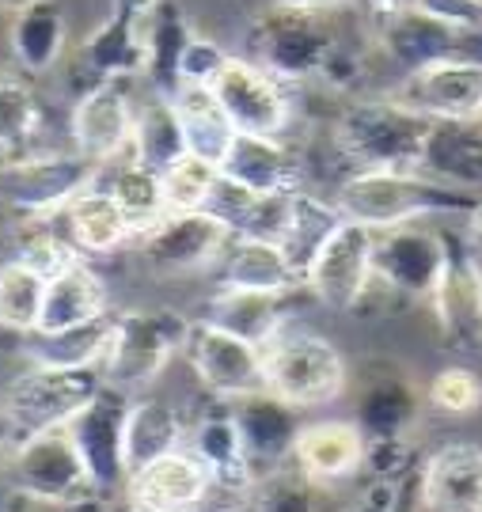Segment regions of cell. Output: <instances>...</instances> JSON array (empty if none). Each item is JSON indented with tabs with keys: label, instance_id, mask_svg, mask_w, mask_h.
I'll return each instance as SVG.
<instances>
[{
	"label": "cell",
	"instance_id": "obj_54",
	"mask_svg": "<svg viewBox=\"0 0 482 512\" xmlns=\"http://www.w3.org/2000/svg\"><path fill=\"white\" fill-rule=\"evenodd\" d=\"M27 4H35V0H0V12H19Z\"/></svg>",
	"mask_w": 482,
	"mask_h": 512
},
{
	"label": "cell",
	"instance_id": "obj_49",
	"mask_svg": "<svg viewBox=\"0 0 482 512\" xmlns=\"http://www.w3.org/2000/svg\"><path fill=\"white\" fill-rule=\"evenodd\" d=\"M357 4H361V12H365V19H369L372 35H376V31L388 27L391 19L403 16L414 0H357Z\"/></svg>",
	"mask_w": 482,
	"mask_h": 512
},
{
	"label": "cell",
	"instance_id": "obj_48",
	"mask_svg": "<svg viewBox=\"0 0 482 512\" xmlns=\"http://www.w3.org/2000/svg\"><path fill=\"white\" fill-rule=\"evenodd\" d=\"M414 4L426 8L429 16L464 27V31H482V8H475L471 0H414Z\"/></svg>",
	"mask_w": 482,
	"mask_h": 512
},
{
	"label": "cell",
	"instance_id": "obj_36",
	"mask_svg": "<svg viewBox=\"0 0 482 512\" xmlns=\"http://www.w3.org/2000/svg\"><path fill=\"white\" fill-rule=\"evenodd\" d=\"M133 160L164 175L175 160L186 156L183 118L171 95L152 92L149 99L137 103V122H133Z\"/></svg>",
	"mask_w": 482,
	"mask_h": 512
},
{
	"label": "cell",
	"instance_id": "obj_23",
	"mask_svg": "<svg viewBox=\"0 0 482 512\" xmlns=\"http://www.w3.org/2000/svg\"><path fill=\"white\" fill-rule=\"evenodd\" d=\"M221 175L247 186L255 194H297L304 190V164L281 137H259V133H236L221 164Z\"/></svg>",
	"mask_w": 482,
	"mask_h": 512
},
{
	"label": "cell",
	"instance_id": "obj_2",
	"mask_svg": "<svg viewBox=\"0 0 482 512\" xmlns=\"http://www.w3.org/2000/svg\"><path fill=\"white\" fill-rule=\"evenodd\" d=\"M429 126L433 118L410 110L395 95L353 99L334 122V145L353 164V171H365V167L418 171Z\"/></svg>",
	"mask_w": 482,
	"mask_h": 512
},
{
	"label": "cell",
	"instance_id": "obj_37",
	"mask_svg": "<svg viewBox=\"0 0 482 512\" xmlns=\"http://www.w3.org/2000/svg\"><path fill=\"white\" fill-rule=\"evenodd\" d=\"M353 421L369 440L407 437L418 421V391L403 376H376L361 391Z\"/></svg>",
	"mask_w": 482,
	"mask_h": 512
},
{
	"label": "cell",
	"instance_id": "obj_39",
	"mask_svg": "<svg viewBox=\"0 0 482 512\" xmlns=\"http://www.w3.org/2000/svg\"><path fill=\"white\" fill-rule=\"evenodd\" d=\"M198 35L183 16V8L175 0H160L156 16L149 23V76L152 92L175 95L179 92V61H183L186 42Z\"/></svg>",
	"mask_w": 482,
	"mask_h": 512
},
{
	"label": "cell",
	"instance_id": "obj_8",
	"mask_svg": "<svg viewBox=\"0 0 482 512\" xmlns=\"http://www.w3.org/2000/svg\"><path fill=\"white\" fill-rule=\"evenodd\" d=\"M334 50V35L316 12L274 8L262 12L247 31V57L285 84H300L323 73V61Z\"/></svg>",
	"mask_w": 482,
	"mask_h": 512
},
{
	"label": "cell",
	"instance_id": "obj_10",
	"mask_svg": "<svg viewBox=\"0 0 482 512\" xmlns=\"http://www.w3.org/2000/svg\"><path fill=\"white\" fill-rule=\"evenodd\" d=\"M228 243H232V228L221 224L213 213L198 209V213H167L164 220H156L137 239V251L145 258L149 274L175 281V277L217 270Z\"/></svg>",
	"mask_w": 482,
	"mask_h": 512
},
{
	"label": "cell",
	"instance_id": "obj_44",
	"mask_svg": "<svg viewBox=\"0 0 482 512\" xmlns=\"http://www.w3.org/2000/svg\"><path fill=\"white\" fill-rule=\"evenodd\" d=\"M16 258L19 262H27L31 270H38L42 277H54L84 255L69 243L65 232H54L50 220H27V228H23V236H19Z\"/></svg>",
	"mask_w": 482,
	"mask_h": 512
},
{
	"label": "cell",
	"instance_id": "obj_18",
	"mask_svg": "<svg viewBox=\"0 0 482 512\" xmlns=\"http://www.w3.org/2000/svg\"><path fill=\"white\" fill-rule=\"evenodd\" d=\"M126 509L130 512H190L205 509V501L213 497V475L205 467L198 452L183 444L167 456L152 459L149 467L133 471L126 478Z\"/></svg>",
	"mask_w": 482,
	"mask_h": 512
},
{
	"label": "cell",
	"instance_id": "obj_25",
	"mask_svg": "<svg viewBox=\"0 0 482 512\" xmlns=\"http://www.w3.org/2000/svg\"><path fill=\"white\" fill-rule=\"evenodd\" d=\"M190 448L198 452L209 475H213V490L221 494H251L255 490V471H251V459L243 452V437L232 418V406L217 403L213 410H205L194 433H190Z\"/></svg>",
	"mask_w": 482,
	"mask_h": 512
},
{
	"label": "cell",
	"instance_id": "obj_15",
	"mask_svg": "<svg viewBox=\"0 0 482 512\" xmlns=\"http://www.w3.org/2000/svg\"><path fill=\"white\" fill-rule=\"evenodd\" d=\"M372 247H376L372 228L357 220H342L331 239L319 247L316 262L308 266V277H304L308 293L327 311H357L372 281Z\"/></svg>",
	"mask_w": 482,
	"mask_h": 512
},
{
	"label": "cell",
	"instance_id": "obj_22",
	"mask_svg": "<svg viewBox=\"0 0 482 512\" xmlns=\"http://www.w3.org/2000/svg\"><path fill=\"white\" fill-rule=\"evenodd\" d=\"M426 512H482V448L471 440L441 444L422 467Z\"/></svg>",
	"mask_w": 482,
	"mask_h": 512
},
{
	"label": "cell",
	"instance_id": "obj_5",
	"mask_svg": "<svg viewBox=\"0 0 482 512\" xmlns=\"http://www.w3.org/2000/svg\"><path fill=\"white\" fill-rule=\"evenodd\" d=\"M99 164L80 152H19L0 156V209H12L23 220H54L95 186Z\"/></svg>",
	"mask_w": 482,
	"mask_h": 512
},
{
	"label": "cell",
	"instance_id": "obj_6",
	"mask_svg": "<svg viewBox=\"0 0 482 512\" xmlns=\"http://www.w3.org/2000/svg\"><path fill=\"white\" fill-rule=\"evenodd\" d=\"M107 387L103 368H42L27 365L0 391V406L19 437L61 429Z\"/></svg>",
	"mask_w": 482,
	"mask_h": 512
},
{
	"label": "cell",
	"instance_id": "obj_41",
	"mask_svg": "<svg viewBox=\"0 0 482 512\" xmlns=\"http://www.w3.org/2000/svg\"><path fill=\"white\" fill-rule=\"evenodd\" d=\"M42 129L35 88L19 73H0V156L31 152Z\"/></svg>",
	"mask_w": 482,
	"mask_h": 512
},
{
	"label": "cell",
	"instance_id": "obj_3",
	"mask_svg": "<svg viewBox=\"0 0 482 512\" xmlns=\"http://www.w3.org/2000/svg\"><path fill=\"white\" fill-rule=\"evenodd\" d=\"M262 365H266V391H274L297 410L334 403L350 384V365L338 346L304 327L278 330L262 346Z\"/></svg>",
	"mask_w": 482,
	"mask_h": 512
},
{
	"label": "cell",
	"instance_id": "obj_29",
	"mask_svg": "<svg viewBox=\"0 0 482 512\" xmlns=\"http://www.w3.org/2000/svg\"><path fill=\"white\" fill-rule=\"evenodd\" d=\"M65 236L80 255H114L126 243H137V228L126 209L103 186H88L65 213Z\"/></svg>",
	"mask_w": 482,
	"mask_h": 512
},
{
	"label": "cell",
	"instance_id": "obj_19",
	"mask_svg": "<svg viewBox=\"0 0 482 512\" xmlns=\"http://www.w3.org/2000/svg\"><path fill=\"white\" fill-rule=\"evenodd\" d=\"M388 95L433 122H479L482 118V61H441L422 73H407Z\"/></svg>",
	"mask_w": 482,
	"mask_h": 512
},
{
	"label": "cell",
	"instance_id": "obj_40",
	"mask_svg": "<svg viewBox=\"0 0 482 512\" xmlns=\"http://www.w3.org/2000/svg\"><path fill=\"white\" fill-rule=\"evenodd\" d=\"M46 281L50 277H42L27 262H19V258H8L0 266V330H8L16 338L38 330L42 300H46Z\"/></svg>",
	"mask_w": 482,
	"mask_h": 512
},
{
	"label": "cell",
	"instance_id": "obj_50",
	"mask_svg": "<svg viewBox=\"0 0 482 512\" xmlns=\"http://www.w3.org/2000/svg\"><path fill=\"white\" fill-rule=\"evenodd\" d=\"M270 4L289 8V12H316V16H323V12H334V8H350L357 0H270Z\"/></svg>",
	"mask_w": 482,
	"mask_h": 512
},
{
	"label": "cell",
	"instance_id": "obj_53",
	"mask_svg": "<svg viewBox=\"0 0 482 512\" xmlns=\"http://www.w3.org/2000/svg\"><path fill=\"white\" fill-rule=\"evenodd\" d=\"M12 444H16V429H12V421H8L4 406H0V456H4Z\"/></svg>",
	"mask_w": 482,
	"mask_h": 512
},
{
	"label": "cell",
	"instance_id": "obj_56",
	"mask_svg": "<svg viewBox=\"0 0 482 512\" xmlns=\"http://www.w3.org/2000/svg\"><path fill=\"white\" fill-rule=\"evenodd\" d=\"M126 512H130V509H126Z\"/></svg>",
	"mask_w": 482,
	"mask_h": 512
},
{
	"label": "cell",
	"instance_id": "obj_12",
	"mask_svg": "<svg viewBox=\"0 0 482 512\" xmlns=\"http://www.w3.org/2000/svg\"><path fill=\"white\" fill-rule=\"evenodd\" d=\"M130 403V391L107 384L69 421V433H73L76 448L88 463V475H92L99 497L122 494L126 478H130V471H126V414H130Z\"/></svg>",
	"mask_w": 482,
	"mask_h": 512
},
{
	"label": "cell",
	"instance_id": "obj_38",
	"mask_svg": "<svg viewBox=\"0 0 482 512\" xmlns=\"http://www.w3.org/2000/svg\"><path fill=\"white\" fill-rule=\"evenodd\" d=\"M342 209L334 202H323L312 190H297L293 205H289V224H285V236H281V251L293 262V270L300 274V281L308 277V266L316 262L319 247L331 239V232L342 224Z\"/></svg>",
	"mask_w": 482,
	"mask_h": 512
},
{
	"label": "cell",
	"instance_id": "obj_24",
	"mask_svg": "<svg viewBox=\"0 0 482 512\" xmlns=\"http://www.w3.org/2000/svg\"><path fill=\"white\" fill-rule=\"evenodd\" d=\"M149 23L111 12L92 35L84 38L76 65L92 76V84L145 76V69H149Z\"/></svg>",
	"mask_w": 482,
	"mask_h": 512
},
{
	"label": "cell",
	"instance_id": "obj_28",
	"mask_svg": "<svg viewBox=\"0 0 482 512\" xmlns=\"http://www.w3.org/2000/svg\"><path fill=\"white\" fill-rule=\"evenodd\" d=\"M217 281L221 289H255V293H293L297 285H304L278 243L255 236H232L217 262Z\"/></svg>",
	"mask_w": 482,
	"mask_h": 512
},
{
	"label": "cell",
	"instance_id": "obj_1",
	"mask_svg": "<svg viewBox=\"0 0 482 512\" xmlns=\"http://www.w3.org/2000/svg\"><path fill=\"white\" fill-rule=\"evenodd\" d=\"M479 202L475 190H460L441 179H429L422 171H391V167H365L350 171L334 205L346 220H357L372 232L414 224L426 217H467Z\"/></svg>",
	"mask_w": 482,
	"mask_h": 512
},
{
	"label": "cell",
	"instance_id": "obj_16",
	"mask_svg": "<svg viewBox=\"0 0 482 512\" xmlns=\"http://www.w3.org/2000/svg\"><path fill=\"white\" fill-rule=\"evenodd\" d=\"M441 342L452 353H482V262L467 239L448 236V266L429 296Z\"/></svg>",
	"mask_w": 482,
	"mask_h": 512
},
{
	"label": "cell",
	"instance_id": "obj_51",
	"mask_svg": "<svg viewBox=\"0 0 482 512\" xmlns=\"http://www.w3.org/2000/svg\"><path fill=\"white\" fill-rule=\"evenodd\" d=\"M156 8H160V0H114L111 12H122V16H133L141 19V23H149L156 16Z\"/></svg>",
	"mask_w": 482,
	"mask_h": 512
},
{
	"label": "cell",
	"instance_id": "obj_34",
	"mask_svg": "<svg viewBox=\"0 0 482 512\" xmlns=\"http://www.w3.org/2000/svg\"><path fill=\"white\" fill-rule=\"evenodd\" d=\"M95 186H103L107 194H114V202L126 209V217H130L133 228H137V239L145 236L156 220L167 217L160 171L137 164L133 152H126L122 160H111V164L99 167Z\"/></svg>",
	"mask_w": 482,
	"mask_h": 512
},
{
	"label": "cell",
	"instance_id": "obj_47",
	"mask_svg": "<svg viewBox=\"0 0 482 512\" xmlns=\"http://www.w3.org/2000/svg\"><path fill=\"white\" fill-rule=\"evenodd\" d=\"M365 471L372 478H399L410 471V444L407 437H388V440H369L365 448Z\"/></svg>",
	"mask_w": 482,
	"mask_h": 512
},
{
	"label": "cell",
	"instance_id": "obj_43",
	"mask_svg": "<svg viewBox=\"0 0 482 512\" xmlns=\"http://www.w3.org/2000/svg\"><path fill=\"white\" fill-rule=\"evenodd\" d=\"M217 179H221V167L205 164V160L186 152L183 160H175V164L160 175L167 213H198V209H205Z\"/></svg>",
	"mask_w": 482,
	"mask_h": 512
},
{
	"label": "cell",
	"instance_id": "obj_42",
	"mask_svg": "<svg viewBox=\"0 0 482 512\" xmlns=\"http://www.w3.org/2000/svg\"><path fill=\"white\" fill-rule=\"evenodd\" d=\"M251 512H323V486L304 478L297 467H281L255 482Z\"/></svg>",
	"mask_w": 482,
	"mask_h": 512
},
{
	"label": "cell",
	"instance_id": "obj_21",
	"mask_svg": "<svg viewBox=\"0 0 482 512\" xmlns=\"http://www.w3.org/2000/svg\"><path fill=\"white\" fill-rule=\"evenodd\" d=\"M365 448H369V437L357 429V421H304L297 448H293V467L327 490V486H338L357 471H365Z\"/></svg>",
	"mask_w": 482,
	"mask_h": 512
},
{
	"label": "cell",
	"instance_id": "obj_27",
	"mask_svg": "<svg viewBox=\"0 0 482 512\" xmlns=\"http://www.w3.org/2000/svg\"><path fill=\"white\" fill-rule=\"evenodd\" d=\"M111 296H107V281L95 274L84 258H76L73 266H65L61 274L46 281V300H42V319L38 330L54 334V330L84 327L92 319L111 315Z\"/></svg>",
	"mask_w": 482,
	"mask_h": 512
},
{
	"label": "cell",
	"instance_id": "obj_14",
	"mask_svg": "<svg viewBox=\"0 0 482 512\" xmlns=\"http://www.w3.org/2000/svg\"><path fill=\"white\" fill-rule=\"evenodd\" d=\"M213 95L236 133L285 137L293 122V103L285 95V80L266 73L251 57H228L224 73L213 80Z\"/></svg>",
	"mask_w": 482,
	"mask_h": 512
},
{
	"label": "cell",
	"instance_id": "obj_31",
	"mask_svg": "<svg viewBox=\"0 0 482 512\" xmlns=\"http://www.w3.org/2000/svg\"><path fill=\"white\" fill-rule=\"evenodd\" d=\"M114 334V315L92 319L84 327L54 330V334H42L31 330L19 338V353L27 365L42 368H103V357L111 349Z\"/></svg>",
	"mask_w": 482,
	"mask_h": 512
},
{
	"label": "cell",
	"instance_id": "obj_45",
	"mask_svg": "<svg viewBox=\"0 0 482 512\" xmlns=\"http://www.w3.org/2000/svg\"><path fill=\"white\" fill-rule=\"evenodd\" d=\"M426 399L437 406L441 414H452V418L475 414V410H482L479 372H471V368H445V372H437L433 384H429Z\"/></svg>",
	"mask_w": 482,
	"mask_h": 512
},
{
	"label": "cell",
	"instance_id": "obj_4",
	"mask_svg": "<svg viewBox=\"0 0 482 512\" xmlns=\"http://www.w3.org/2000/svg\"><path fill=\"white\" fill-rule=\"evenodd\" d=\"M4 459H8V478L23 501H35L46 509H80L99 497L69 425L19 437L4 452Z\"/></svg>",
	"mask_w": 482,
	"mask_h": 512
},
{
	"label": "cell",
	"instance_id": "obj_52",
	"mask_svg": "<svg viewBox=\"0 0 482 512\" xmlns=\"http://www.w3.org/2000/svg\"><path fill=\"white\" fill-rule=\"evenodd\" d=\"M464 239L475 247V251H482V198L475 202V209L467 213V232H464Z\"/></svg>",
	"mask_w": 482,
	"mask_h": 512
},
{
	"label": "cell",
	"instance_id": "obj_20",
	"mask_svg": "<svg viewBox=\"0 0 482 512\" xmlns=\"http://www.w3.org/2000/svg\"><path fill=\"white\" fill-rule=\"evenodd\" d=\"M228 406H232V418H236L243 452L251 459L255 478H266L281 467H289L300 429H304L297 406L278 399L274 391H259V395H247V399H236Z\"/></svg>",
	"mask_w": 482,
	"mask_h": 512
},
{
	"label": "cell",
	"instance_id": "obj_30",
	"mask_svg": "<svg viewBox=\"0 0 482 512\" xmlns=\"http://www.w3.org/2000/svg\"><path fill=\"white\" fill-rule=\"evenodd\" d=\"M65 35H69V23H65L61 4H54V0H35V4L12 12L8 46H12L19 73L23 76L50 73L57 61H61V54H65Z\"/></svg>",
	"mask_w": 482,
	"mask_h": 512
},
{
	"label": "cell",
	"instance_id": "obj_46",
	"mask_svg": "<svg viewBox=\"0 0 482 512\" xmlns=\"http://www.w3.org/2000/svg\"><path fill=\"white\" fill-rule=\"evenodd\" d=\"M228 57L232 54L224 50L221 42H213V38H205V35H194L190 42H186L183 61H179V84L213 88V80L224 73Z\"/></svg>",
	"mask_w": 482,
	"mask_h": 512
},
{
	"label": "cell",
	"instance_id": "obj_9",
	"mask_svg": "<svg viewBox=\"0 0 482 512\" xmlns=\"http://www.w3.org/2000/svg\"><path fill=\"white\" fill-rule=\"evenodd\" d=\"M183 353L190 368H194V376H198V384L217 403H236V399L266 391L262 346L247 342V338L232 334V330L217 327L213 319L190 323Z\"/></svg>",
	"mask_w": 482,
	"mask_h": 512
},
{
	"label": "cell",
	"instance_id": "obj_32",
	"mask_svg": "<svg viewBox=\"0 0 482 512\" xmlns=\"http://www.w3.org/2000/svg\"><path fill=\"white\" fill-rule=\"evenodd\" d=\"M217 327L266 346L278 330L289 327V293H255V289H221L209 304Z\"/></svg>",
	"mask_w": 482,
	"mask_h": 512
},
{
	"label": "cell",
	"instance_id": "obj_33",
	"mask_svg": "<svg viewBox=\"0 0 482 512\" xmlns=\"http://www.w3.org/2000/svg\"><path fill=\"white\" fill-rule=\"evenodd\" d=\"M179 118H183L186 133V152L198 156L205 164L221 167L228 148L236 141V126L228 122V114L221 110L213 88H198V84H179V92L171 95Z\"/></svg>",
	"mask_w": 482,
	"mask_h": 512
},
{
	"label": "cell",
	"instance_id": "obj_55",
	"mask_svg": "<svg viewBox=\"0 0 482 512\" xmlns=\"http://www.w3.org/2000/svg\"><path fill=\"white\" fill-rule=\"evenodd\" d=\"M190 512H205V509H190Z\"/></svg>",
	"mask_w": 482,
	"mask_h": 512
},
{
	"label": "cell",
	"instance_id": "obj_13",
	"mask_svg": "<svg viewBox=\"0 0 482 512\" xmlns=\"http://www.w3.org/2000/svg\"><path fill=\"white\" fill-rule=\"evenodd\" d=\"M376 46L391 65L403 73H422L441 61H482V31H464L456 23L429 16L426 8L410 4L399 19H391L384 31H376Z\"/></svg>",
	"mask_w": 482,
	"mask_h": 512
},
{
	"label": "cell",
	"instance_id": "obj_11",
	"mask_svg": "<svg viewBox=\"0 0 482 512\" xmlns=\"http://www.w3.org/2000/svg\"><path fill=\"white\" fill-rule=\"evenodd\" d=\"M448 266V232H433L414 224L376 232L372 247V277L388 285L399 300H429L441 285Z\"/></svg>",
	"mask_w": 482,
	"mask_h": 512
},
{
	"label": "cell",
	"instance_id": "obj_35",
	"mask_svg": "<svg viewBox=\"0 0 482 512\" xmlns=\"http://www.w3.org/2000/svg\"><path fill=\"white\" fill-rule=\"evenodd\" d=\"M183 414L164 399H133L126 414V471H141L152 459L183 448Z\"/></svg>",
	"mask_w": 482,
	"mask_h": 512
},
{
	"label": "cell",
	"instance_id": "obj_26",
	"mask_svg": "<svg viewBox=\"0 0 482 512\" xmlns=\"http://www.w3.org/2000/svg\"><path fill=\"white\" fill-rule=\"evenodd\" d=\"M418 171L460 190H482V118L479 122H433L422 145Z\"/></svg>",
	"mask_w": 482,
	"mask_h": 512
},
{
	"label": "cell",
	"instance_id": "obj_17",
	"mask_svg": "<svg viewBox=\"0 0 482 512\" xmlns=\"http://www.w3.org/2000/svg\"><path fill=\"white\" fill-rule=\"evenodd\" d=\"M133 122H137V103L126 92V80H103L80 92L69 118V137L80 156L103 167L122 160L133 148Z\"/></svg>",
	"mask_w": 482,
	"mask_h": 512
},
{
	"label": "cell",
	"instance_id": "obj_7",
	"mask_svg": "<svg viewBox=\"0 0 482 512\" xmlns=\"http://www.w3.org/2000/svg\"><path fill=\"white\" fill-rule=\"evenodd\" d=\"M186 323L171 308H137L114 315L111 349L103 357V380L122 391H141L164 376L175 353L186 346Z\"/></svg>",
	"mask_w": 482,
	"mask_h": 512
}]
</instances>
